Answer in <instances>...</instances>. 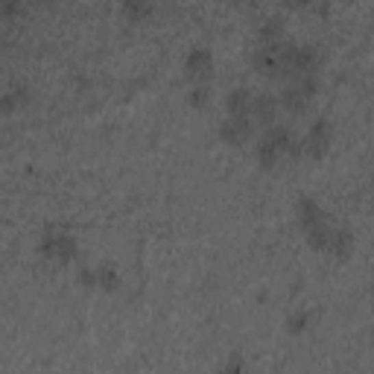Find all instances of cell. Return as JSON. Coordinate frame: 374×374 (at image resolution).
Masks as SVG:
<instances>
[{"label":"cell","mask_w":374,"mask_h":374,"mask_svg":"<svg viewBox=\"0 0 374 374\" xmlns=\"http://www.w3.org/2000/svg\"><path fill=\"white\" fill-rule=\"evenodd\" d=\"M97 284L105 287V290H117L120 287V278H117V272L112 266H100V269H97Z\"/></svg>","instance_id":"4fadbf2b"},{"label":"cell","mask_w":374,"mask_h":374,"mask_svg":"<svg viewBox=\"0 0 374 374\" xmlns=\"http://www.w3.org/2000/svg\"><path fill=\"white\" fill-rule=\"evenodd\" d=\"M0 6H3V15L6 18H12L15 9H18V0H0Z\"/></svg>","instance_id":"2e32d148"},{"label":"cell","mask_w":374,"mask_h":374,"mask_svg":"<svg viewBox=\"0 0 374 374\" xmlns=\"http://www.w3.org/2000/svg\"><path fill=\"white\" fill-rule=\"evenodd\" d=\"M287 6H304V3H313V0H284Z\"/></svg>","instance_id":"e0dca14e"},{"label":"cell","mask_w":374,"mask_h":374,"mask_svg":"<svg viewBox=\"0 0 374 374\" xmlns=\"http://www.w3.org/2000/svg\"><path fill=\"white\" fill-rule=\"evenodd\" d=\"M295 214H299V223H301L304 231H310L316 225L327 223L322 205H319L316 199H310V196H299V202H295Z\"/></svg>","instance_id":"5b68a950"},{"label":"cell","mask_w":374,"mask_h":374,"mask_svg":"<svg viewBox=\"0 0 374 374\" xmlns=\"http://www.w3.org/2000/svg\"><path fill=\"white\" fill-rule=\"evenodd\" d=\"M251 132H255L251 114H228L219 126V138L228 140V144H243V140L251 138Z\"/></svg>","instance_id":"3957f363"},{"label":"cell","mask_w":374,"mask_h":374,"mask_svg":"<svg viewBox=\"0 0 374 374\" xmlns=\"http://www.w3.org/2000/svg\"><path fill=\"white\" fill-rule=\"evenodd\" d=\"M211 68H214V56H211V50L208 47H193L184 56V71H187V76H193V79H205V76H211Z\"/></svg>","instance_id":"277c9868"},{"label":"cell","mask_w":374,"mask_h":374,"mask_svg":"<svg viewBox=\"0 0 374 374\" xmlns=\"http://www.w3.org/2000/svg\"><path fill=\"white\" fill-rule=\"evenodd\" d=\"M255 155H258V161L263 164V167H275V164L281 161V155H284V152L278 149V144H275L272 138H266V135H263V138L258 140V147H255Z\"/></svg>","instance_id":"ba28073f"},{"label":"cell","mask_w":374,"mask_h":374,"mask_svg":"<svg viewBox=\"0 0 374 374\" xmlns=\"http://www.w3.org/2000/svg\"><path fill=\"white\" fill-rule=\"evenodd\" d=\"M275 114H278V100H275L272 94H263V91L255 94V100H251V117H255L258 123L272 126Z\"/></svg>","instance_id":"8992f818"},{"label":"cell","mask_w":374,"mask_h":374,"mask_svg":"<svg viewBox=\"0 0 374 374\" xmlns=\"http://www.w3.org/2000/svg\"><path fill=\"white\" fill-rule=\"evenodd\" d=\"M231 3H240V0H231Z\"/></svg>","instance_id":"ac0fdd59"},{"label":"cell","mask_w":374,"mask_h":374,"mask_svg":"<svg viewBox=\"0 0 374 374\" xmlns=\"http://www.w3.org/2000/svg\"><path fill=\"white\" fill-rule=\"evenodd\" d=\"M251 100H255V94L249 88H234L225 100L228 114H251Z\"/></svg>","instance_id":"52a82bcc"},{"label":"cell","mask_w":374,"mask_h":374,"mask_svg":"<svg viewBox=\"0 0 374 374\" xmlns=\"http://www.w3.org/2000/svg\"><path fill=\"white\" fill-rule=\"evenodd\" d=\"M284 36V21L281 18H269L266 24L260 27V44H275V41H281Z\"/></svg>","instance_id":"8fae6325"},{"label":"cell","mask_w":374,"mask_h":374,"mask_svg":"<svg viewBox=\"0 0 374 374\" xmlns=\"http://www.w3.org/2000/svg\"><path fill=\"white\" fill-rule=\"evenodd\" d=\"M307 325H310V316H307L304 310H301V313H295V316H290V319H287V327H290V331H292V334H301V331H304V327H307Z\"/></svg>","instance_id":"5bb4252c"},{"label":"cell","mask_w":374,"mask_h":374,"mask_svg":"<svg viewBox=\"0 0 374 374\" xmlns=\"http://www.w3.org/2000/svg\"><path fill=\"white\" fill-rule=\"evenodd\" d=\"M187 100H190V105H205V100H208L205 85H196L193 91H190V97H187Z\"/></svg>","instance_id":"9a60e30c"},{"label":"cell","mask_w":374,"mask_h":374,"mask_svg":"<svg viewBox=\"0 0 374 374\" xmlns=\"http://www.w3.org/2000/svg\"><path fill=\"white\" fill-rule=\"evenodd\" d=\"M351 249H354V237H351V231L348 228H334L327 251L336 255V258H345V255H351Z\"/></svg>","instance_id":"9c48e42d"},{"label":"cell","mask_w":374,"mask_h":374,"mask_svg":"<svg viewBox=\"0 0 374 374\" xmlns=\"http://www.w3.org/2000/svg\"><path fill=\"white\" fill-rule=\"evenodd\" d=\"M41 255L50 258V260H71L76 255V240L68 231H56V228H47L41 234Z\"/></svg>","instance_id":"6da1fadb"},{"label":"cell","mask_w":374,"mask_h":374,"mask_svg":"<svg viewBox=\"0 0 374 374\" xmlns=\"http://www.w3.org/2000/svg\"><path fill=\"white\" fill-rule=\"evenodd\" d=\"M301 140H304V155L322 158L325 152H327V144H331V123H327L325 117L313 120L310 129H307V135Z\"/></svg>","instance_id":"7a4b0ae2"},{"label":"cell","mask_w":374,"mask_h":374,"mask_svg":"<svg viewBox=\"0 0 374 374\" xmlns=\"http://www.w3.org/2000/svg\"><path fill=\"white\" fill-rule=\"evenodd\" d=\"M307 234V243H310L316 251H327V246H331V234H334V225L331 223H322L316 225L310 231H304Z\"/></svg>","instance_id":"30bf717a"},{"label":"cell","mask_w":374,"mask_h":374,"mask_svg":"<svg viewBox=\"0 0 374 374\" xmlns=\"http://www.w3.org/2000/svg\"><path fill=\"white\" fill-rule=\"evenodd\" d=\"M123 9L132 21H144L152 12V0H123Z\"/></svg>","instance_id":"7c38bea8"}]
</instances>
